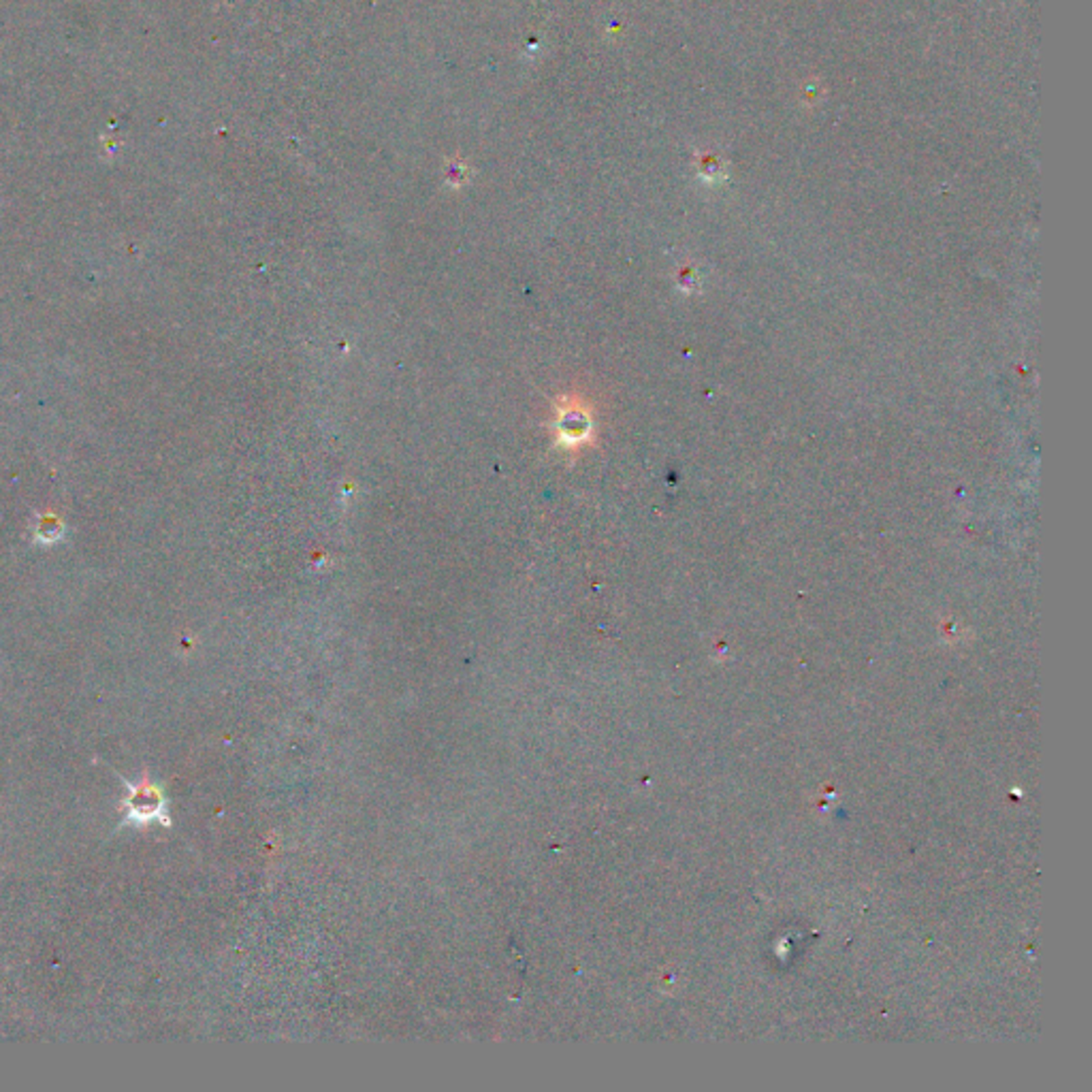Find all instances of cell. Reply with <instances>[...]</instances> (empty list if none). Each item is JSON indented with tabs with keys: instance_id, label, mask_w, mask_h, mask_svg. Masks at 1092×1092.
<instances>
[{
	"instance_id": "6da1fadb",
	"label": "cell",
	"mask_w": 1092,
	"mask_h": 1092,
	"mask_svg": "<svg viewBox=\"0 0 1092 1092\" xmlns=\"http://www.w3.org/2000/svg\"><path fill=\"white\" fill-rule=\"evenodd\" d=\"M120 779L126 784V801H124V809H126V815H124L122 821V828L124 826H137V828H143L145 824H152V821H162V824H169L167 815H165V796H162V790L159 785L154 784V781H150L148 776H143L142 781H137V784H131V781H126L124 776Z\"/></svg>"
},
{
	"instance_id": "7a4b0ae2",
	"label": "cell",
	"mask_w": 1092,
	"mask_h": 1092,
	"mask_svg": "<svg viewBox=\"0 0 1092 1092\" xmlns=\"http://www.w3.org/2000/svg\"><path fill=\"white\" fill-rule=\"evenodd\" d=\"M557 431H559L561 442L574 444L587 436L589 423L578 410H561L559 419H557Z\"/></svg>"
}]
</instances>
